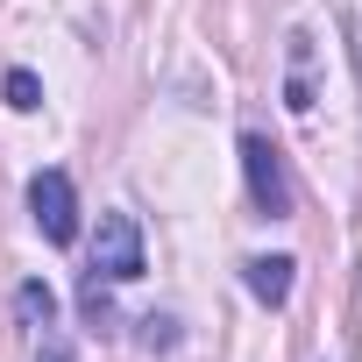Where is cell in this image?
Segmentation results:
<instances>
[{
    "mask_svg": "<svg viewBox=\"0 0 362 362\" xmlns=\"http://www.w3.org/2000/svg\"><path fill=\"white\" fill-rule=\"evenodd\" d=\"M242 170H249V199H256V214H270V221H284L291 214V185H284V156L270 149V135H242Z\"/></svg>",
    "mask_w": 362,
    "mask_h": 362,
    "instance_id": "cell-1",
    "label": "cell"
},
{
    "mask_svg": "<svg viewBox=\"0 0 362 362\" xmlns=\"http://www.w3.org/2000/svg\"><path fill=\"white\" fill-rule=\"evenodd\" d=\"M93 277H142V228L128 214H100V235H93Z\"/></svg>",
    "mask_w": 362,
    "mask_h": 362,
    "instance_id": "cell-2",
    "label": "cell"
},
{
    "mask_svg": "<svg viewBox=\"0 0 362 362\" xmlns=\"http://www.w3.org/2000/svg\"><path fill=\"white\" fill-rule=\"evenodd\" d=\"M29 214H36L43 242H71L78 235V192H71L64 170H36L29 177Z\"/></svg>",
    "mask_w": 362,
    "mask_h": 362,
    "instance_id": "cell-3",
    "label": "cell"
},
{
    "mask_svg": "<svg viewBox=\"0 0 362 362\" xmlns=\"http://www.w3.org/2000/svg\"><path fill=\"white\" fill-rule=\"evenodd\" d=\"M242 270H249V291H256L263 305H284V298H291V270H298L291 256H249Z\"/></svg>",
    "mask_w": 362,
    "mask_h": 362,
    "instance_id": "cell-4",
    "label": "cell"
},
{
    "mask_svg": "<svg viewBox=\"0 0 362 362\" xmlns=\"http://www.w3.org/2000/svg\"><path fill=\"white\" fill-rule=\"evenodd\" d=\"M15 305H22V320H29V327H50V320H57L50 284H22V291H15Z\"/></svg>",
    "mask_w": 362,
    "mask_h": 362,
    "instance_id": "cell-5",
    "label": "cell"
},
{
    "mask_svg": "<svg viewBox=\"0 0 362 362\" xmlns=\"http://www.w3.org/2000/svg\"><path fill=\"white\" fill-rule=\"evenodd\" d=\"M78 313L100 327V334H114V305H107V291H100V277H86L78 284Z\"/></svg>",
    "mask_w": 362,
    "mask_h": 362,
    "instance_id": "cell-6",
    "label": "cell"
},
{
    "mask_svg": "<svg viewBox=\"0 0 362 362\" xmlns=\"http://www.w3.org/2000/svg\"><path fill=\"white\" fill-rule=\"evenodd\" d=\"M8 107H15V114H36V107H43L36 71H8Z\"/></svg>",
    "mask_w": 362,
    "mask_h": 362,
    "instance_id": "cell-7",
    "label": "cell"
},
{
    "mask_svg": "<svg viewBox=\"0 0 362 362\" xmlns=\"http://www.w3.org/2000/svg\"><path fill=\"white\" fill-rule=\"evenodd\" d=\"M142 348H149V355H156V348H177V320L149 313V320H142Z\"/></svg>",
    "mask_w": 362,
    "mask_h": 362,
    "instance_id": "cell-8",
    "label": "cell"
},
{
    "mask_svg": "<svg viewBox=\"0 0 362 362\" xmlns=\"http://www.w3.org/2000/svg\"><path fill=\"white\" fill-rule=\"evenodd\" d=\"M36 362H78V355H71V341H64V334H50V327H43V348H36Z\"/></svg>",
    "mask_w": 362,
    "mask_h": 362,
    "instance_id": "cell-9",
    "label": "cell"
}]
</instances>
